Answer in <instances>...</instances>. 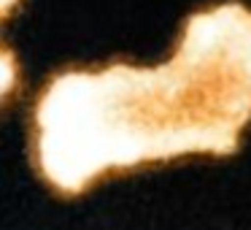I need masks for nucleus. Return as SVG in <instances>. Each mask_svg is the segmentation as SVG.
<instances>
[{
    "label": "nucleus",
    "instance_id": "obj_1",
    "mask_svg": "<svg viewBox=\"0 0 251 230\" xmlns=\"http://www.w3.org/2000/svg\"><path fill=\"white\" fill-rule=\"evenodd\" d=\"M251 122V8L222 3L186 17L162 65L62 71L33 106V163L65 198L100 176L181 154L229 157Z\"/></svg>",
    "mask_w": 251,
    "mask_h": 230
}]
</instances>
